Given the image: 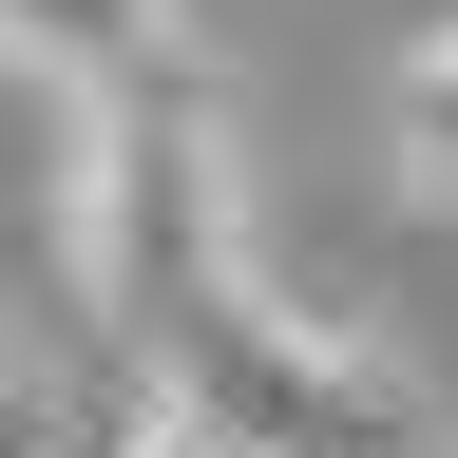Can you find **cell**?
<instances>
[{
    "label": "cell",
    "mask_w": 458,
    "mask_h": 458,
    "mask_svg": "<svg viewBox=\"0 0 458 458\" xmlns=\"http://www.w3.org/2000/svg\"><path fill=\"white\" fill-rule=\"evenodd\" d=\"M401 172H420V191H458V20L401 57Z\"/></svg>",
    "instance_id": "obj_3"
},
{
    "label": "cell",
    "mask_w": 458,
    "mask_h": 458,
    "mask_svg": "<svg viewBox=\"0 0 458 458\" xmlns=\"http://www.w3.org/2000/svg\"><path fill=\"white\" fill-rule=\"evenodd\" d=\"M0 57L38 96H134V77H191V20L172 0H0Z\"/></svg>",
    "instance_id": "obj_2"
},
{
    "label": "cell",
    "mask_w": 458,
    "mask_h": 458,
    "mask_svg": "<svg viewBox=\"0 0 458 458\" xmlns=\"http://www.w3.org/2000/svg\"><path fill=\"white\" fill-rule=\"evenodd\" d=\"M57 229H77V306L114 325V363L153 382V420L249 439V458H363L382 439L363 344L267 286L249 153H229L210 77L77 96V191H57Z\"/></svg>",
    "instance_id": "obj_1"
}]
</instances>
